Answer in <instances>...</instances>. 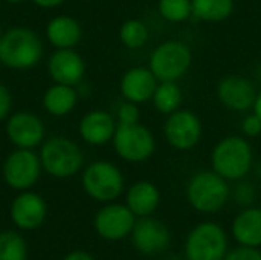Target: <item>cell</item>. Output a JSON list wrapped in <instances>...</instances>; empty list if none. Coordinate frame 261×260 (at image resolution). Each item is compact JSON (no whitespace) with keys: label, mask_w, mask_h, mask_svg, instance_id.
I'll use <instances>...</instances> for the list:
<instances>
[{"label":"cell","mask_w":261,"mask_h":260,"mask_svg":"<svg viewBox=\"0 0 261 260\" xmlns=\"http://www.w3.org/2000/svg\"><path fill=\"white\" fill-rule=\"evenodd\" d=\"M46 35L57 49H72L81 40V26L72 17L58 15L47 23Z\"/></svg>","instance_id":"44dd1931"},{"label":"cell","mask_w":261,"mask_h":260,"mask_svg":"<svg viewBox=\"0 0 261 260\" xmlns=\"http://www.w3.org/2000/svg\"><path fill=\"white\" fill-rule=\"evenodd\" d=\"M168 260H179V259H168Z\"/></svg>","instance_id":"f35d334b"},{"label":"cell","mask_w":261,"mask_h":260,"mask_svg":"<svg viewBox=\"0 0 261 260\" xmlns=\"http://www.w3.org/2000/svg\"><path fill=\"white\" fill-rule=\"evenodd\" d=\"M187 260H223L228 254V234L216 222H200L187 236Z\"/></svg>","instance_id":"5b68a950"},{"label":"cell","mask_w":261,"mask_h":260,"mask_svg":"<svg viewBox=\"0 0 261 260\" xmlns=\"http://www.w3.org/2000/svg\"><path fill=\"white\" fill-rule=\"evenodd\" d=\"M118 120L119 124H136L139 123V109L135 103L125 101L118 109Z\"/></svg>","instance_id":"f1b7e54d"},{"label":"cell","mask_w":261,"mask_h":260,"mask_svg":"<svg viewBox=\"0 0 261 260\" xmlns=\"http://www.w3.org/2000/svg\"><path fill=\"white\" fill-rule=\"evenodd\" d=\"M135 222L136 216L127 205L109 204L96 213L93 225L102 239L116 242L132 234Z\"/></svg>","instance_id":"7c38bea8"},{"label":"cell","mask_w":261,"mask_h":260,"mask_svg":"<svg viewBox=\"0 0 261 260\" xmlns=\"http://www.w3.org/2000/svg\"><path fill=\"white\" fill-rule=\"evenodd\" d=\"M11 106H12L11 93L3 84H0V121L8 116V113L11 110Z\"/></svg>","instance_id":"1f68e13d"},{"label":"cell","mask_w":261,"mask_h":260,"mask_svg":"<svg viewBox=\"0 0 261 260\" xmlns=\"http://www.w3.org/2000/svg\"><path fill=\"white\" fill-rule=\"evenodd\" d=\"M159 14L173 23H180L193 15L191 0H159Z\"/></svg>","instance_id":"4316f807"},{"label":"cell","mask_w":261,"mask_h":260,"mask_svg":"<svg viewBox=\"0 0 261 260\" xmlns=\"http://www.w3.org/2000/svg\"><path fill=\"white\" fill-rule=\"evenodd\" d=\"M164 135L173 149L190 150L196 147L202 138V123L194 112L177 109L168 115L164 126Z\"/></svg>","instance_id":"30bf717a"},{"label":"cell","mask_w":261,"mask_h":260,"mask_svg":"<svg viewBox=\"0 0 261 260\" xmlns=\"http://www.w3.org/2000/svg\"><path fill=\"white\" fill-rule=\"evenodd\" d=\"M41 167L54 178H69L83 167L84 156L81 149L64 136L47 139L40 152Z\"/></svg>","instance_id":"277c9868"},{"label":"cell","mask_w":261,"mask_h":260,"mask_svg":"<svg viewBox=\"0 0 261 260\" xmlns=\"http://www.w3.org/2000/svg\"><path fill=\"white\" fill-rule=\"evenodd\" d=\"M171 242V234L168 227L151 218H139L132 230V244L135 250L142 256H158L164 253Z\"/></svg>","instance_id":"8fae6325"},{"label":"cell","mask_w":261,"mask_h":260,"mask_svg":"<svg viewBox=\"0 0 261 260\" xmlns=\"http://www.w3.org/2000/svg\"><path fill=\"white\" fill-rule=\"evenodd\" d=\"M6 2H9V3H20V2H23V0H6Z\"/></svg>","instance_id":"d590c367"},{"label":"cell","mask_w":261,"mask_h":260,"mask_svg":"<svg viewBox=\"0 0 261 260\" xmlns=\"http://www.w3.org/2000/svg\"><path fill=\"white\" fill-rule=\"evenodd\" d=\"M2 35H3V34H2V31H0V38H2Z\"/></svg>","instance_id":"74e56055"},{"label":"cell","mask_w":261,"mask_h":260,"mask_svg":"<svg viewBox=\"0 0 261 260\" xmlns=\"http://www.w3.org/2000/svg\"><path fill=\"white\" fill-rule=\"evenodd\" d=\"M161 202L159 188L150 181H139L133 184L127 192V207L136 218L151 216Z\"/></svg>","instance_id":"ffe728a7"},{"label":"cell","mask_w":261,"mask_h":260,"mask_svg":"<svg viewBox=\"0 0 261 260\" xmlns=\"http://www.w3.org/2000/svg\"><path fill=\"white\" fill-rule=\"evenodd\" d=\"M28 248L24 239L15 231L0 233V260H26Z\"/></svg>","instance_id":"d4e9b609"},{"label":"cell","mask_w":261,"mask_h":260,"mask_svg":"<svg viewBox=\"0 0 261 260\" xmlns=\"http://www.w3.org/2000/svg\"><path fill=\"white\" fill-rule=\"evenodd\" d=\"M46 202L41 196L24 192L18 195L11 205V219L21 230H35L46 219Z\"/></svg>","instance_id":"2e32d148"},{"label":"cell","mask_w":261,"mask_h":260,"mask_svg":"<svg viewBox=\"0 0 261 260\" xmlns=\"http://www.w3.org/2000/svg\"><path fill=\"white\" fill-rule=\"evenodd\" d=\"M35 5H38L40 8H55L58 5H61L64 0H32Z\"/></svg>","instance_id":"836d02e7"},{"label":"cell","mask_w":261,"mask_h":260,"mask_svg":"<svg viewBox=\"0 0 261 260\" xmlns=\"http://www.w3.org/2000/svg\"><path fill=\"white\" fill-rule=\"evenodd\" d=\"M47 70L55 83L75 86L83 80L86 64L78 52L72 49H58L50 55Z\"/></svg>","instance_id":"9a60e30c"},{"label":"cell","mask_w":261,"mask_h":260,"mask_svg":"<svg viewBox=\"0 0 261 260\" xmlns=\"http://www.w3.org/2000/svg\"><path fill=\"white\" fill-rule=\"evenodd\" d=\"M43 57V43L28 28H12L0 38V63L6 67L24 70L34 67Z\"/></svg>","instance_id":"6da1fadb"},{"label":"cell","mask_w":261,"mask_h":260,"mask_svg":"<svg viewBox=\"0 0 261 260\" xmlns=\"http://www.w3.org/2000/svg\"><path fill=\"white\" fill-rule=\"evenodd\" d=\"M158 81L159 80L150 69L132 67L124 74L121 80V93L127 101H132L135 104L147 103L153 98Z\"/></svg>","instance_id":"e0dca14e"},{"label":"cell","mask_w":261,"mask_h":260,"mask_svg":"<svg viewBox=\"0 0 261 260\" xmlns=\"http://www.w3.org/2000/svg\"><path fill=\"white\" fill-rule=\"evenodd\" d=\"M193 17L203 21H222L234 11V0H191Z\"/></svg>","instance_id":"603a6c76"},{"label":"cell","mask_w":261,"mask_h":260,"mask_svg":"<svg viewBox=\"0 0 261 260\" xmlns=\"http://www.w3.org/2000/svg\"><path fill=\"white\" fill-rule=\"evenodd\" d=\"M84 192L98 202H112L124 192L121 170L109 161H95L83 173Z\"/></svg>","instance_id":"8992f818"},{"label":"cell","mask_w":261,"mask_h":260,"mask_svg":"<svg viewBox=\"0 0 261 260\" xmlns=\"http://www.w3.org/2000/svg\"><path fill=\"white\" fill-rule=\"evenodd\" d=\"M119 38L124 46L130 49H138L144 46L148 40V29L139 20H128L121 26Z\"/></svg>","instance_id":"484cf974"},{"label":"cell","mask_w":261,"mask_h":260,"mask_svg":"<svg viewBox=\"0 0 261 260\" xmlns=\"http://www.w3.org/2000/svg\"><path fill=\"white\" fill-rule=\"evenodd\" d=\"M64 260H95L89 253L86 251H73L70 254H67Z\"/></svg>","instance_id":"d6a6232c"},{"label":"cell","mask_w":261,"mask_h":260,"mask_svg":"<svg viewBox=\"0 0 261 260\" xmlns=\"http://www.w3.org/2000/svg\"><path fill=\"white\" fill-rule=\"evenodd\" d=\"M80 135L90 146H102L113 139L116 124L110 113L104 110H92L80 121Z\"/></svg>","instance_id":"ac0fdd59"},{"label":"cell","mask_w":261,"mask_h":260,"mask_svg":"<svg viewBox=\"0 0 261 260\" xmlns=\"http://www.w3.org/2000/svg\"><path fill=\"white\" fill-rule=\"evenodd\" d=\"M217 97L223 106L236 112H245L254 106L255 87L252 81L245 77H225L217 86Z\"/></svg>","instance_id":"5bb4252c"},{"label":"cell","mask_w":261,"mask_h":260,"mask_svg":"<svg viewBox=\"0 0 261 260\" xmlns=\"http://www.w3.org/2000/svg\"><path fill=\"white\" fill-rule=\"evenodd\" d=\"M231 233L242 247H261V208L246 207L232 221Z\"/></svg>","instance_id":"d6986e66"},{"label":"cell","mask_w":261,"mask_h":260,"mask_svg":"<svg viewBox=\"0 0 261 260\" xmlns=\"http://www.w3.org/2000/svg\"><path fill=\"white\" fill-rule=\"evenodd\" d=\"M116 153L128 162L147 161L154 153V136L142 124H118L113 135Z\"/></svg>","instance_id":"ba28073f"},{"label":"cell","mask_w":261,"mask_h":260,"mask_svg":"<svg viewBox=\"0 0 261 260\" xmlns=\"http://www.w3.org/2000/svg\"><path fill=\"white\" fill-rule=\"evenodd\" d=\"M191 61V49L182 41L170 40L151 52L150 70L159 81H177L188 72Z\"/></svg>","instance_id":"52a82bcc"},{"label":"cell","mask_w":261,"mask_h":260,"mask_svg":"<svg viewBox=\"0 0 261 260\" xmlns=\"http://www.w3.org/2000/svg\"><path fill=\"white\" fill-rule=\"evenodd\" d=\"M41 169L40 156L31 149H17L3 164V178L11 188L28 190L38 181Z\"/></svg>","instance_id":"9c48e42d"},{"label":"cell","mask_w":261,"mask_h":260,"mask_svg":"<svg viewBox=\"0 0 261 260\" xmlns=\"http://www.w3.org/2000/svg\"><path fill=\"white\" fill-rule=\"evenodd\" d=\"M258 74H260V75H258V77H260V78H261V66H260V72H258Z\"/></svg>","instance_id":"8d00e7d4"},{"label":"cell","mask_w":261,"mask_h":260,"mask_svg":"<svg viewBox=\"0 0 261 260\" xmlns=\"http://www.w3.org/2000/svg\"><path fill=\"white\" fill-rule=\"evenodd\" d=\"M6 135L18 149H34L44 138L43 121L29 112H17L6 123Z\"/></svg>","instance_id":"4fadbf2b"},{"label":"cell","mask_w":261,"mask_h":260,"mask_svg":"<svg viewBox=\"0 0 261 260\" xmlns=\"http://www.w3.org/2000/svg\"><path fill=\"white\" fill-rule=\"evenodd\" d=\"M231 196L228 181L214 170L196 173L187 185V199L190 205L205 215L220 211Z\"/></svg>","instance_id":"3957f363"},{"label":"cell","mask_w":261,"mask_h":260,"mask_svg":"<svg viewBox=\"0 0 261 260\" xmlns=\"http://www.w3.org/2000/svg\"><path fill=\"white\" fill-rule=\"evenodd\" d=\"M254 153L251 144L242 136H226L213 149V170L226 181H240L252 169Z\"/></svg>","instance_id":"7a4b0ae2"},{"label":"cell","mask_w":261,"mask_h":260,"mask_svg":"<svg viewBox=\"0 0 261 260\" xmlns=\"http://www.w3.org/2000/svg\"><path fill=\"white\" fill-rule=\"evenodd\" d=\"M234 199L242 207H251L255 201V187L251 182H240L234 190Z\"/></svg>","instance_id":"83f0119b"},{"label":"cell","mask_w":261,"mask_h":260,"mask_svg":"<svg viewBox=\"0 0 261 260\" xmlns=\"http://www.w3.org/2000/svg\"><path fill=\"white\" fill-rule=\"evenodd\" d=\"M242 130H243V133H245L246 136H251V138L258 136L261 133L260 116H257L255 113L248 115V116L243 120V123H242Z\"/></svg>","instance_id":"4dcf8cb0"},{"label":"cell","mask_w":261,"mask_h":260,"mask_svg":"<svg viewBox=\"0 0 261 260\" xmlns=\"http://www.w3.org/2000/svg\"><path fill=\"white\" fill-rule=\"evenodd\" d=\"M78 95L73 86L54 84L43 95V107L54 116H64L70 113L76 104Z\"/></svg>","instance_id":"7402d4cb"},{"label":"cell","mask_w":261,"mask_h":260,"mask_svg":"<svg viewBox=\"0 0 261 260\" xmlns=\"http://www.w3.org/2000/svg\"><path fill=\"white\" fill-rule=\"evenodd\" d=\"M252 107H254V113L261 118V92L260 93H257V97H255V101H254V106H252Z\"/></svg>","instance_id":"e575fe53"},{"label":"cell","mask_w":261,"mask_h":260,"mask_svg":"<svg viewBox=\"0 0 261 260\" xmlns=\"http://www.w3.org/2000/svg\"><path fill=\"white\" fill-rule=\"evenodd\" d=\"M182 90L176 84V81H161L153 93V104L158 112L164 115H170L176 112L182 104Z\"/></svg>","instance_id":"cb8c5ba5"},{"label":"cell","mask_w":261,"mask_h":260,"mask_svg":"<svg viewBox=\"0 0 261 260\" xmlns=\"http://www.w3.org/2000/svg\"><path fill=\"white\" fill-rule=\"evenodd\" d=\"M223 260H261V251L258 248L239 245V248L228 251Z\"/></svg>","instance_id":"f546056e"}]
</instances>
